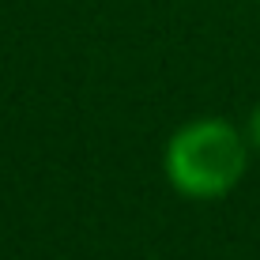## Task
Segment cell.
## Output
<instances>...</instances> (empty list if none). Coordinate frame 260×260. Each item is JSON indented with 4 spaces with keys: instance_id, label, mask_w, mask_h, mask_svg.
Wrapping results in <instances>:
<instances>
[{
    "instance_id": "cell-1",
    "label": "cell",
    "mask_w": 260,
    "mask_h": 260,
    "mask_svg": "<svg viewBox=\"0 0 260 260\" xmlns=\"http://www.w3.org/2000/svg\"><path fill=\"white\" fill-rule=\"evenodd\" d=\"M253 143L222 117H196L166 140L162 174L185 200H222L241 185Z\"/></svg>"
},
{
    "instance_id": "cell-2",
    "label": "cell",
    "mask_w": 260,
    "mask_h": 260,
    "mask_svg": "<svg viewBox=\"0 0 260 260\" xmlns=\"http://www.w3.org/2000/svg\"><path fill=\"white\" fill-rule=\"evenodd\" d=\"M245 136H249V143H253V151H260V106L253 110V117H249V132Z\"/></svg>"
},
{
    "instance_id": "cell-3",
    "label": "cell",
    "mask_w": 260,
    "mask_h": 260,
    "mask_svg": "<svg viewBox=\"0 0 260 260\" xmlns=\"http://www.w3.org/2000/svg\"><path fill=\"white\" fill-rule=\"evenodd\" d=\"M256 4H260V0H256Z\"/></svg>"
}]
</instances>
